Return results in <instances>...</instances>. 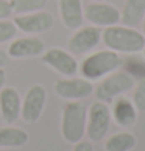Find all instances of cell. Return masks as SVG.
Listing matches in <instances>:
<instances>
[{
  "instance_id": "cell-18",
  "label": "cell",
  "mask_w": 145,
  "mask_h": 151,
  "mask_svg": "<svg viewBox=\"0 0 145 151\" xmlns=\"http://www.w3.org/2000/svg\"><path fill=\"white\" fill-rule=\"evenodd\" d=\"M136 136L130 131L115 132L105 142V151H131L136 147Z\"/></svg>"
},
{
  "instance_id": "cell-12",
  "label": "cell",
  "mask_w": 145,
  "mask_h": 151,
  "mask_svg": "<svg viewBox=\"0 0 145 151\" xmlns=\"http://www.w3.org/2000/svg\"><path fill=\"white\" fill-rule=\"evenodd\" d=\"M45 52V42L38 36H25L14 39L8 45V56L13 59H24V58H35L41 56Z\"/></svg>"
},
{
  "instance_id": "cell-29",
  "label": "cell",
  "mask_w": 145,
  "mask_h": 151,
  "mask_svg": "<svg viewBox=\"0 0 145 151\" xmlns=\"http://www.w3.org/2000/svg\"><path fill=\"white\" fill-rule=\"evenodd\" d=\"M0 151H2V150H0Z\"/></svg>"
},
{
  "instance_id": "cell-14",
  "label": "cell",
  "mask_w": 145,
  "mask_h": 151,
  "mask_svg": "<svg viewBox=\"0 0 145 151\" xmlns=\"http://www.w3.org/2000/svg\"><path fill=\"white\" fill-rule=\"evenodd\" d=\"M20 106H22V98L14 87L5 86L0 91V114H2V119L5 123L13 125L19 119Z\"/></svg>"
},
{
  "instance_id": "cell-11",
  "label": "cell",
  "mask_w": 145,
  "mask_h": 151,
  "mask_svg": "<svg viewBox=\"0 0 145 151\" xmlns=\"http://www.w3.org/2000/svg\"><path fill=\"white\" fill-rule=\"evenodd\" d=\"M102 42V30L98 27H80L70 36L67 48L72 55H84L92 52Z\"/></svg>"
},
{
  "instance_id": "cell-13",
  "label": "cell",
  "mask_w": 145,
  "mask_h": 151,
  "mask_svg": "<svg viewBox=\"0 0 145 151\" xmlns=\"http://www.w3.org/2000/svg\"><path fill=\"white\" fill-rule=\"evenodd\" d=\"M58 11L61 22L66 28L76 30L84 22V6L81 0H58Z\"/></svg>"
},
{
  "instance_id": "cell-27",
  "label": "cell",
  "mask_w": 145,
  "mask_h": 151,
  "mask_svg": "<svg viewBox=\"0 0 145 151\" xmlns=\"http://www.w3.org/2000/svg\"><path fill=\"white\" fill-rule=\"evenodd\" d=\"M142 53H144V59H145V47L142 48Z\"/></svg>"
},
{
  "instance_id": "cell-22",
  "label": "cell",
  "mask_w": 145,
  "mask_h": 151,
  "mask_svg": "<svg viewBox=\"0 0 145 151\" xmlns=\"http://www.w3.org/2000/svg\"><path fill=\"white\" fill-rule=\"evenodd\" d=\"M13 14L9 0H0V19H8Z\"/></svg>"
},
{
  "instance_id": "cell-9",
  "label": "cell",
  "mask_w": 145,
  "mask_h": 151,
  "mask_svg": "<svg viewBox=\"0 0 145 151\" xmlns=\"http://www.w3.org/2000/svg\"><path fill=\"white\" fill-rule=\"evenodd\" d=\"M84 19L94 27H113L120 24V9L106 2H92L84 8Z\"/></svg>"
},
{
  "instance_id": "cell-28",
  "label": "cell",
  "mask_w": 145,
  "mask_h": 151,
  "mask_svg": "<svg viewBox=\"0 0 145 151\" xmlns=\"http://www.w3.org/2000/svg\"><path fill=\"white\" fill-rule=\"evenodd\" d=\"M92 2H106V0H92Z\"/></svg>"
},
{
  "instance_id": "cell-15",
  "label": "cell",
  "mask_w": 145,
  "mask_h": 151,
  "mask_svg": "<svg viewBox=\"0 0 145 151\" xmlns=\"http://www.w3.org/2000/svg\"><path fill=\"white\" fill-rule=\"evenodd\" d=\"M137 108L133 103V100L126 97H117L113 101L111 117L120 128H131L137 122Z\"/></svg>"
},
{
  "instance_id": "cell-6",
  "label": "cell",
  "mask_w": 145,
  "mask_h": 151,
  "mask_svg": "<svg viewBox=\"0 0 145 151\" xmlns=\"http://www.w3.org/2000/svg\"><path fill=\"white\" fill-rule=\"evenodd\" d=\"M41 59L45 65L63 76H75L80 69V63L75 59L74 55L61 47L45 48V52L41 55Z\"/></svg>"
},
{
  "instance_id": "cell-25",
  "label": "cell",
  "mask_w": 145,
  "mask_h": 151,
  "mask_svg": "<svg viewBox=\"0 0 145 151\" xmlns=\"http://www.w3.org/2000/svg\"><path fill=\"white\" fill-rule=\"evenodd\" d=\"M5 81H6V72L5 69H0V91L5 87Z\"/></svg>"
},
{
  "instance_id": "cell-5",
  "label": "cell",
  "mask_w": 145,
  "mask_h": 151,
  "mask_svg": "<svg viewBox=\"0 0 145 151\" xmlns=\"http://www.w3.org/2000/svg\"><path fill=\"white\" fill-rule=\"evenodd\" d=\"M111 109L108 103L95 100L87 111V122H86V132L91 142H100L109 131L111 126Z\"/></svg>"
},
{
  "instance_id": "cell-21",
  "label": "cell",
  "mask_w": 145,
  "mask_h": 151,
  "mask_svg": "<svg viewBox=\"0 0 145 151\" xmlns=\"http://www.w3.org/2000/svg\"><path fill=\"white\" fill-rule=\"evenodd\" d=\"M16 31H17V28H16L13 20L0 19V44H5L11 39H14Z\"/></svg>"
},
{
  "instance_id": "cell-10",
  "label": "cell",
  "mask_w": 145,
  "mask_h": 151,
  "mask_svg": "<svg viewBox=\"0 0 145 151\" xmlns=\"http://www.w3.org/2000/svg\"><path fill=\"white\" fill-rule=\"evenodd\" d=\"M14 25L19 31L25 35H39L45 33L53 27L55 20L53 16L47 11H36V13H27V14H16L14 16Z\"/></svg>"
},
{
  "instance_id": "cell-4",
  "label": "cell",
  "mask_w": 145,
  "mask_h": 151,
  "mask_svg": "<svg viewBox=\"0 0 145 151\" xmlns=\"http://www.w3.org/2000/svg\"><path fill=\"white\" fill-rule=\"evenodd\" d=\"M136 84V78L126 70H115L113 73L102 78L98 86L94 89L95 98L103 103H113L117 97H122L130 92Z\"/></svg>"
},
{
  "instance_id": "cell-1",
  "label": "cell",
  "mask_w": 145,
  "mask_h": 151,
  "mask_svg": "<svg viewBox=\"0 0 145 151\" xmlns=\"http://www.w3.org/2000/svg\"><path fill=\"white\" fill-rule=\"evenodd\" d=\"M102 42L119 55H134L145 47V36L134 27L117 24L102 30Z\"/></svg>"
},
{
  "instance_id": "cell-19",
  "label": "cell",
  "mask_w": 145,
  "mask_h": 151,
  "mask_svg": "<svg viewBox=\"0 0 145 151\" xmlns=\"http://www.w3.org/2000/svg\"><path fill=\"white\" fill-rule=\"evenodd\" d=\"M48 0H9L13 14H27L42 11L47 6Z\"/></svg>"
},
{
  "instance_id": "cell-3",
  "label": "cell",
  "mask_w": 145,
  "mask_h": 151,
  "mask_svg": "<svg viewBox=\"0 0 145 151\" xmlns=\"http://www.w3.org/2000/svg\"><path fill=\"white\" fill-rule=\"evenodd\" d=\"M87 108L81 100L69 101L63 109L61 117V134L63 139L69 143L80 142L86 134Z\"/></svg>"
},
{
  "instance_id": "cell-2",
  "label": "cell",
  "mask_w": 145,
  "mask_h": 151,
  "mask_svg": "<svg viewBox=\"0 0 145 151\" xmlns=\"http://www.w3.org/2000/svg\"><path fill=\"white\" fill-rule=\"evenodd\" d=\"M122 64H123V59H122L119 53H115L109 48H105V50H100V52H94L87 55L80 63L78 72L86 80L97 81L109 73H113V72L119 70Z\"/></svg>"
},
{
  "instance_id": "cell-23",
  "label": "cell",
  "mask_w": 145,
  "mask_h": 151,
  "mask_svg": "<svg viewBox=\"0 0 145 151\" xmlns=\"http://www.w3.org/2000/svg\"><path fill=\"white\" fill-rule=\"evenodd\" d=\"M72 151H94V145L91 140H81L74 143V150Z\"/></svg>"
},
{
  "instance_id": "cell-20",
  "label": "cell",
  "mask_w": 145,
  "mask_h": 151,
  "mask_svg": "<svg viewBox=\"0 0 145 151\" xmlns=\"http://www.w3.org/2000/svg\"><path fill=\"white\" fill-rule=\"evenodd\" d=\"M133 103L137 111H145V75L139 78V81L133 87Z\"/></svg>"
},
{
  "instance_id": "cell-17",
  "label": "cell",
  "mask_w": 145,
  "mask_h": 151,
  "mask_svg": "<svg viewBox=\"0 0 145 151\" xmlns=\"http://www.w3.org/2000/svg\"><path fill=\"white\" fill-rule=\"evenodd\" d=\"M28 132L17 126L0 128V148H20L28 143Z\"/></svg>"
},
{
  "instance_id": "cell-8",
  "label": "cell",
  "mask_w": 145,
  "mask_h": 151,
  "mask_svg": "<svg viewBox=\"0 0 145 151\" xmlns=\"http://www.w3.org/2000/svg\"><path fill=\"white\" fill-rule=\"evenodd\" d=\"M55 93L64 100H84L89 95L94 93V84L92 81L86 80L83 76H67L61 78L55 83Z\"/></svg>"
},
{
  "instance_id": "cell-24",
  "label": "cell",
  "mask_w": 145,
  "mask_h": 151,
  "mask_svg": "<svg viewBox=\"0 0 145 151\" xmlns=\"http://www.w3.org/2000/svg\"><path fill=\"white\" fill-rule=\"evenodd\" d=\"M8 61H9V56H8V53L5 52V50L0 48V69H5L8 64Z\"/></svg>"
},
{
  "instance_id": "cell-16",
  "label": "cell",
  "mask_w": 145,
  "mask_h": 151,
  "mask_svg": "<svg viewBox=\"0 0 145 151\" xmlns=\"http://www.w3.org/2000/svg\"><path fill=\"white\" fill-rule=\"evenodd\" d=\"M145 16V0H125L120 11V24L126 27H137Z\"/></svg>"
},
{
  "instance_id": "cell-7",
  "label": "cell",
  "mask_w": 145,
  "mask_h": 151,
  "mask_svg": "<svg viewBox=\"0 0 145 151\" xmlns=\"http://www.w3.org/2000/svg\"><path fill=\"white\" fill-rule=\"evenodd\" d=\"M47 103V91L42 84H33L27 91L20 106V119L25 123H36L44 112Z\"/></svg>"
},
{
  "instance_id": "cell-26",
  "label": "cell",
  "mask_w": 145,
  "mask_h": 151,
  "mask_svg": "<svg viewBox=\"0 0 145 151\" xmlns=\"http://www.w3.org/2000/svg\"><path fill=\"white\" fill-rule=\"evenodd\" d=\"M142 28H144V36H145V16H144V19H142Z\"/></svg>"
}]
</instances>
